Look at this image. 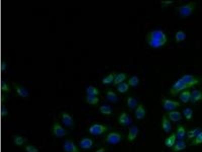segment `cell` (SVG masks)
Listing matches in <instances>:
<instances>
[{
  "label": "cell",
  "mask_w": 202,
  "mask_h": 152,
  "mask_svg": "<svg viewBox=\"0 0 202 152\" xmlns=\"http://www.w3.org/2000/svg\"><path fill=\"white\" fill-rule=\"evenodd\" d=\"M200 80L195 76L190 74L184 75L177 80L169 90V93L172 96L188 90L200 83Z\"/></svg>",
  "instance_id": "obj_1"
},
{
  "label": "cell",
  "mask_w": 202,
  "mask_h": 152,
  "mask_svg": "<svg viewBox=\"0 0 202 152\" xmlns=\"http://www.w3.org/2000/svg\"><path fill=\"white\" fill-rule=\"evenodd\" d=\"M146 41L152 48L158 49L165 45L167 42V37L162 30H152L146 35Z\"/></svg>",
  "instance_id": "obj_2"
},
{
  "label": "cell",
  "mask_w": 202,
  "mask_h": 152,
  "mask_svg": "<svg viewBox=\"0 0 202 152\" xmlns=\"http://www.w3.org/2000/svg\"><path fill=\"white\" fill-rule=\"evenodd\" d=\"M197 4L195 2L190 1L176 8L178 14L182 18H186L193 14L195 10Z\"/></svg>",
  "instance_id": "obj_3"
},
{
  "label": "cell",
  "mask_w": 202,
  "mask_h": 152,
  "mask_svg": "<svg viewBox=\"0 0 202 152\" xmlns=\"http://www.w3.org/2000/svg\"><path fill=\"white\" fill-rule=\"evenodd\" d=\"M108 130V127L100 123H94L89 128V134L94 135L102 134L107 131Z\"/></svg>",
  "instance_id": "obj_4"
},
{
  "label": "cell",
  "mask_w": 202,
  "mask_h": 152,
  "mask_svg": "<svg viewBox=\"0 0 202 152\" xmlns=\"http://www.w3.org/2000/svg\"><path fill=\"white\" fill-rule=\"evenodd\" d=\"M123 136L121 134L116 131L109 132L105 138L107 143L110 144H116L122 140Z\"/></svg>",
  "instance_id": "obj_5"
},
{
  "label": "cell",
  "mask_w": 202,
  "mask_h": 152,
  "mask_svg": "<svg viewBox=\"0 0 202 152\" xmlns=\"http://www.w3.org/2000/svg\"><path fill=\"white\" fill-rule=\"evenodd\" d=\"M162 105L164 109L168 111H174L181 106L180 103L179 101L167 99H163Z\"/></svg>",
  "instance_id": "obj_6"
},
{
  "label": "cell",
  "mask_w": 202,
  "mask_h": 152,
  "mask_svg": "<svg viewBox=\"0 0 202 152\" xmlns=\"http://www.w3.org/2000/svg\"><path fill=\"white\" fill-rule=\"evenodd\" d=\"M52 132L55 136L57 138H62L67 134L66 130L58 122L54 123L52 126Z\"/></svg>",
  "instance_id": "obj_7"
},
{
  "label": "cell",
  "mask_w": 202,
  "mask_h": 152,
  "mask_svg": "<svg viewBox=\"0 0 202 152\" xmlns=\"http://www.w3.org/2000/svg\"><path fill=\"white\" fill-rule=\"evenodd\" d=\"M63 148L65 152H80L77 145L71 139H67L64 141Z\"/></svg>",
  "instance_id": "obj_8"
},
{
  "label": "cell",
  "mask_w": 202,
  "mask_h": 152,
  "mask_svg": "<svg viewBox=\"0 0 202 152\" xmlns=\"http://www.w3.org/2000/svg\"><path fill=\"white\" fill-rule=\"evenodd\" d=\"M139 129L137 126H132L130 127L128 130L127 139L129 142H133L136 140L138 136Z\"/></svg>",
  "instance_id": "obj_9"
},
{
  "label": "cell",
  "mask_w": 202,
  "mask_h": 152,
  "mask_svg": "<svg viewBox=\"0 0 202 152\" xmlns=\"http://www.w3.org/2000/svg\"><path fill=\"white\" fill-rule=\"evenodd\" d=\"M171 121L165 115H164L162 117L161 126L164 131L166 134H169L172 129V125Z\"/></svg>",
  "instance_id": "obj_10"
},
{
  "label": "cell",
  "mask_w": 202,
  "mask_h": 152,
  "mask_svg": "<svg viewBox=\"0 0 202 152\" xmlns=\"http://www.w3.org/2000/svg\"><path fill=\"white\" fill-rule=\"evenodd\" d=\"M135 117L137 120H142L144 119L146 115V111L143 104H140L136 108L135 110Z\"/></svg>",
  "instance_id": "obj_11"
},
{
  "label": "cell",
  "mask_w": 202,
  "mask_h": 152,
  "mask_svg": "<svg viewBox=\"0 0 202 152\" xmlns=\"http://www.w3.org/2000/svg\"><path fill=\"white\" fill-rule=\"evenodd\" d=\"M61 118L63 123L67 126L71 127L74 125L73 118L68 113L63 112L61 114Z\"/></svg>",
  "instance_id": "obj_12"
},
{
  "label": "cell",
  "mask_w": 202,
  "mask_h": 152,
  "mask_svg": "<svg viewBox=\"0 0 202 152\" xmlns=\"http://www.w3.org/2000/svg\"><path fill=\"white\" fill-rule=\"evenodd\" d=\"M168 118L171 121L177 122L182 119V114L180 112L177 111H169L167 114Z\"/></svg>",
  "instance_id": "obj_13"
},
{
  "label": "cell",
  "mask_w": 202,
  "mask_h": 152,
  "mask_svg": "<svg viewBox=\"0 0 202 152\" xmlns=\"http://www.w3.org/2000/svg\"><path fill=\"white\" fill-rule=\"evenodd\" d=\"M79 147L83 149H89L93 146L94 141L90 138H84L79 141Z\"/></svg>",
  "instance_id": "obj_14"
},
{
  "label": "cell",
  "mask_w": 202,
  "mask_h": 152,
  "mask_svg": "<svg viewBox=\"0 0 202 152\" xmlns=\"http://www.w3.org/2000/svg\"><path fill=\"white\" fill-rule=\"evenodd\" d=\"M191 103H196L202 101V91L201 90L194 89L191 92Z\"/></svg>",
  "instance_id": "obj_15"
},
{
  "label": "cell",
  "mask_w": 202,
  "mask_h": 152,
  "mask_svg": "<svg viewBox=\"0 0 202 152\" xmlns=\"http://www.w3.org/2000/svg\"><path fill=\"white\" fill-rule=\"evenodd\" d=\"M118 121L121 125H128L130 123V118L127 113L125 112L121 113L119 116Z\"/></svg>",
  "instance_id": "obj_16"
},
{
  "label": "cell",
  "mask_w": 202,
  "mask_h": 152,
  "mask_svg": "<svg viewBox=\"0 0 202 152\" xmlns=\"http://www.w3.org/2000/svg\"><path fill=\"white\" fill-rule=\"evenodd\" d=\"M177 136L176 133H172L168 137L165 139L164 144L168 148H172L176 142Z\"/></svg>",
  "instance_id": "obj_17"
},
{
  "label": "cell",
  "mask_w": 202,
  "mask_h": 152,
  "mask_svg": "<svg viewBox=\"0 0 202 152\" xmlns=\"http://www.w3.org/2000/svg\"><path fill=\"white\" fill-rule=\"evenodd\" d=\"M191 92L189 90H186L181 92L180 95V100L184 104H187L191 99Z\"/></svg>",
  "instance_id": "obj_18"
},
{
  "label": "cell",
  "mask_w": 202,
  "mask_h": 152,
  "mask_svg": "<svg viewBox=\"0 0 202 152\" xmlns=\"http://www.w3.org/2000/svg\"><path fill=\"white\" fill-rule=\"evenodd\" d=\"M186 148V143L183 140H179L176 142L172 149L174 152H179L183 151Z\"/></svg>",
  "instance_id": "obj_19"
},
{
  "label": "cell",
  "mask_w": 202,
  "mask_h": 152,
  "mask_svg": "<svg viewBox=\"0 0 202 152\" xmlns=\"http://www.w3.org/2000/svg\"><path fill=\"white\" fill-rule=\"evenodd\" d=\"M14 88L17 94L22 98H27L29 96L28 90L24 87L16 85L14 86Z\"/></svg>",
  "instance_id": "obj_20"
},
{
  "label": "cell",
  "mask_w": 202,
  "mask_h": 152,
  "mask_svg": "<svg viewBox=\"0 0 202 152\" xmlns=\"http://www.w3.org/2000/svg\"><path fill=\"white\" fill-rule=\"evenodd\" d=\"M186 134V129L184 126L180 125L177 126L176 132L177 139H178V140H182L185 138Z\"/></svg>",
  "instance_id": "obj_21"
},
{
  "label": "cell",
  "mask_w": 202,
  "mask_h": 152,
  "mask_svg": "<svg viewBox=\"0 0 202 152\" xmlns=\"http://www.w3.org/2000/svg\"><path fill=\"white\" fill-rule=\"evenodd\" d=\"M126 79H127V75L126 73H121L116 75L113 83L115 85H118L119 84L123 83L124 81Z\"/></svg>",
  "instance_id": "obj_22"
},
{
  "label": "cell",
  "mask_w": 202,
  "mask_h": 152,
  "mask_svg": "<svg viewBox=\"0 0 202 152\" xmlns=\"http://www.w3.org/2000/svg\"><path fill=\"white\" fill-rule=\"evenodd\" d=\"M106 98L109 101L112 103H116L118 99L117 95L112 90H109L107 91Z\"/></svg>",
  "instance_id": "obj_23"
},
{
  "label": "cell",
  "mask_w": 202,
  "mask_h": 152,
  "mask_svg": "<svg viewBox=\"0 0 202 152\" xmlns=\"http://www.w3.org/2000/svg\"><path fill=\"white\" fill-rule=\"evenodd\" d=\"M186 33L182 30H180L176 33L175 35V41L176 43H180L181 42L185 41L186 39Z\"/></svg>",
  "instance_id": "obj_24"
},
{
  "label": "cell",
  "mask_w": 202,
  "mask_h": 152,
  "mask_svg": "<svg viewBox=\"0 0 202 152\" xmlns=\"http://www.w3.org/2000/svg\"><path fill=\"white\" fill-rule=\"evenodd\" d=\"M126 104L130 109H136L138 105L137 100L133 97H128L126 100Z\"/></svg>",
  "instance_id": "obj_25"
},
{
  "label": "cell",
  "mask_w": 202,
  "mask_h": 152,
  "mask_svg": "<svg viewBox=\"0 0 202 152\" xmlns=\"http://www.w3.org/2000/svg\"><path fill=\"white\" fill-rule=\"evenodd\" d=\"M86 101L89 104L96 105L99 103L100 99L97 96L87 95L86 96Z\"/></svg>",
  "instance_id": "obj_26"
},
{
  "label": "cell",
  "mask_w": 202,
  "mask_h": 152,
  "mask_svg": "<svg viewBox=\"0 0 202 152\" xmlns=\"http://www.w3.org/2000/svg\"><path fill=\"white\" fill-rule=\"evenodd\" d=\"M86 92L87 95L94 96H97L100 94L99 90L97 87L92 85L89 86L86 88Z\"/></svg>",
  "instance_id": "obj_27"
},
{
  "label": "cell",
  "mask_w": 202,
  "mask_h": 152,
  "mask_svg": "<svg viewBox=\"0 0 202 152\" xmlns=\"http://www.w3.org/2000/svg\"><path fill=\"white\" fill-rule=\"evenodd\" d=\"M99 111L101 114L105 115H110L112 114V109L109 105H102L99 108Z\"/></svg>",
  "instance_id": "obj_28"
},
{
  "label": "cell",
  "mask_w": 202,
  "mask_h": 152,
  "mask_svg": "<svg viewBox=\"0 0 202 152\" xmlns=\"http://www.w3.org/2000/svg\"><path fill=\"white\" fill-rule=\"evenodd\" d=\"M201 131V129L199 127L190 130L187 132V137L190 139H194Z\"/></svg>",
  "instance_id": "obj_29"
},
{
  "label": "cell",
  "mask_w": 202,
  "mask_h": 152,
  "mask_svg": "<svg viewBox=\"0 0 202 152\" xmlns=\"http://www.w3.org/2000/svg\"><path fill=\"white\" fill-rule=\"evenodd\" d=\"M115 76L116 75L114 73H109V75L106 76L103 79L102 81L103 84L108 85V84L112 83L114 82Z\"/></svg>",
  "instance_id": "obj_30"
},
{
  "label": "cell",
  "mask_w": 202,
  "mask_h": 152,
  "mask_svg": "<svg viewBox=\"0 0 202 152\" xmlns=\"http://www.w3.org/2000/svg\"><path fill=\"white\" fill-rule=\"evenodd\" d=\"M129 89V85L128 84V83H125V82L119 84L117 87V90L121 94L126 93V92H127Z\"/></svg>",
  "instance_id": "obj_31"
},
{
  "label": "cell",
  "mask_w": 202,
  "mask_h": 152,
  "mask_svg": "<svg viewBox=\"0 0 202 152\" xmlns=\"http://www.w3.org/2000/svg\"><path fill=\"white\" fill-rule=\"evenodd\" d=\"M183 115L187 121H191L193 117V109L190 108H186L183 111Z\"/></svg>",
  "instance_id": "obj_32"
},
{
  "label": "cell",
  "mask_w": 202,
  "mask_h": 152,
  "mask_svg": "<svg viewBox=\"0 0 202 152\" xmlns=\"http://www.w3.org/2000/svg\"><path fill=\"white\" fill-rule=\"evenodd\" d=\"M140 83V79L136 75L132 76L130 78V79L128 81V84L129 85V86L132 87H136L138 85V84Z\"/></svg>",
  "instance_id": "obj_33"
},
{
  "label": "cell",
  "mask_w": 202,
  "mask_h": 152,
  "mask_svg": "<svg viewBox=\"0 0 202 152\" xmlns=\"http://www.w3.org/2000/svg\"><path fill=\"white\" fill-rule=\"evenodd\" d=\"M202 144V131L200 132L191 142V145H199Z\"/></svg>",
  "instance_id": "obj_34"
},
{
  "label": "cell",
  "mask_w": 202,
  "mask_h": 152,
  "mask_svg": "<svg viewBox=\"0 0 202 152\" xmlns=\"http://www.w3.org/2000/svg\"><path fill=\"white\" fill-rule=\"evenodd\" d=\"M13 141L15 144L18 145V146H20V145H22L24 143H25L26 139L23 136H20V135H16L14 138Z\"/></svg>",
  "instance_id": "obj_35"
},
{
  "label": "cell",
  "mask_w": 202,
  "mask_h": 152,
  "mask_svg": "<svg viewBox=\"0 0 202 152\" xmlns=\"http://www.w3.org/2000/svg\"><path fill=\"white\" fill-rule=\"evenodd\" d=\"M25 150L26 152H39V150L36 147L32 145H27L25 147Z\"/></svg>",
  "instance_id": "obj_36"
},
{
  "label": "cell",
  "mask_w": 202,
  "mask_h": 152,
  "mask_svg": "<svg viewBox=\"0 0 202 152\" xmlns=\"http://www.w3.org/2000/svg\"><path fill=\"white\" fill-rule=\"evenodd\" d=\"M2 89L5 92H9L10 91V87L7 83H4L2 86Z\"/></svg>",
  "instance_id": "obj_37"
},
{
  "label": "cell",
  "mask_w": 202,
  "mask_h": 152,
  "mask_svg": "<svg viewBox=\"0 0 202 152\" xmlns=\"http://www.w3.org/2000/svg\"><path fill=\"white\" fill-rule=\"evenodd\" d=\"M2 114L4 116H6V115L8 114V110H7V109L6 108H3V109H2Z\"/></svg>",
  "instance_id": "obj_38"
},
{
  "label": "cell",
  "mask_w": 202,
  "mask_h": 152,
  "mask_svg": "<svg viewBox=\"0 0 202 152\" xmlns=\"http://www.w3.org/2000/svg\"><path fill=\"white\" fill-rule=\"evenodd\" d=\"M95 152H106V149L104 147H102V148H100V149H98L97 150H96Z\"/></svg>",
  "instance_id": "obj_39"
},
{
  "label": "cell",
  "mask_w": 202,
  "mask_h": 152,
  "mask_svg": "<svg viewBox=\"0 0 202 152\" xmlns=\"http://www.w3.org/2000/svg\"><path fill=\"white\" fill-rule=\"evenodd\" d=\"M173 3V1H162V4H165V5H169V4H172Z\"/></svg>",
  "instance_id": "obj_40"
},
{
  "label": "cell",
  "mask_w": 202,
  "mask_h": 152,
  "mask_svg": "<svg viewBox=\"0 0 202 152\" xmlns=\"http://www.w3.org/2000/svg\"><path fill=\"white\" fill-rule=\"evenodd\" d=\"M6 68H7V64H6V63L4 62L3 64H2V69H3V70H5Z\"/></svg>",
  "instance_id": "obj_41"
}]
</instances>
